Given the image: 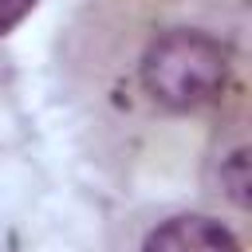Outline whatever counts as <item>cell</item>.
I'll list each match as a JSON object with an SVG mask.
<instances>
[{
	"label": "cell",
	"instance_id": "1",
	"mask_svg": "<svg viewBox=\"0 0 252 252\" xmlns=\"http://www.w3.org/2000/svg\"><path fill=\"white\" fill-rule=\"evenodd\" d=\"M248 0H83L59 35L63 91L118 173L197 169L220 110L248 91Z\"/></svg>",
	"mask_w": 252,
	"mask_h": 252
},
{
	"label": "cell",
	"instance_id": "2",
	"mask_svg": "<svg viewBox=\"0 0 252 252\" xmlns=\"http://www.w3.org/2000/svg\"><path fill=\"white\" fill-rule=\"evenodd\" d=\"M106 252H252L248 224L205 205H138L106 232Z\"/></svg>",
	"mask_w": 252,
	"mask_h": 252
},
{
	"label": "cell",
	"instance_id": "3",
	"mask_svg": "<svg viewBox=\"0 0 252 252\" xmlns=\"http://www.w3.org/2000/svg\"><path fill=\"white\" fill-rule=\"evenodd\" d=\"M197 181L205 209L248 224V197H252V126H248V91L236 94L220 118L213 122L201 158H197Z\"/></svg>",
	"mask_w": 252,
	"mask_h": 252
},
{
	"label": "cell",
	"instance_id": "4",
	"mask_svg": "<svg viewBox=\"0 0 252 252\" xmlns=\"http://www.w3.org/2000/svg\"><path fill=\"white\" fill-rule=\"evenodd\" d=\"M32 4H35V0H0V35H4L12 24H20V20L32 12Z\"/></svg>",
	"mask_w": 252,
	"mask_h": 252
}]
</instances>
